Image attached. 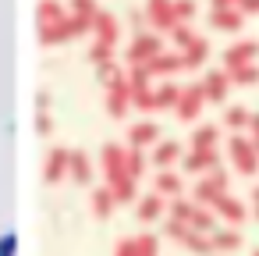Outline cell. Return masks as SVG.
<instances>
[{"label": "cell", "mask_w": 259, "mask_h": 256, "mask_svg": "<svg viewBox=\"0 0 259 256\" xmlns=\"http://www.w3.org/2000/svg\"><path fill=\"white\" fill-rule=\"evenodd\" d=\"M100 178H103V185L114 192V199H117V206H124V203H132L135 206V199H139V181L128 174V146L124 142H103L100 146Z\"/></svg>", "instance_id": "6da1fadb"}, {"label": "cell", "mask_w": 259, "mask_h": 256, "mask_svg": "<svg viewBox=\"0 0 259 256\" xmlns=\"http://www.w3.org/2000/svg\"><path fill=\"white\" fill-rule=\"evenodd\" d=\"M224 157H227L234 174H241V178H255L259 174V153L252 150L245 132H234V135L224 139Z\"/></svg>", "instance_id": "7a4b0ae2"}, {"label": "cell", "mask_w": 259, "mask_h": 256, "mask_svg": "<svg viewBox=\"0 0 259 256\" xmlns=\"http://www.w3.org/2000/svg\"><path fill=\"white\" fill-rule=\"evenodd\" d=\"M160 50H167V43H163V36H160V32H153V29L135 32V36H132V43L124 47V68H146Z\"/></svg>", "instance_id": "3957f363"}, {"label": "cell", "mask_w": 259, "mask_h": 256, "mask_svg": "<svg viewBox=\"0 0 259 256\" xmlns=\"http://www.w3.org/2000/svg\"><path fill=\"white\" fill-rule=\"evenodd\" d=\"M224 192H231V174H227L224 164H220V167H213V171H206V174L195 178V185H192V203L213 206V199L224 196Z\"/></svg>", "instance_id": "277c9868"}, {"label": "cell", "mask_w": 259, "mask_h": 256, "mask_svg": "<svg viewBox=\"0 0 259 256\" xmlns=\"http://www.w3.org/2000/svg\"><path fill=\"white\" fill-rule=\"evenodd\" d=\"M202 111H206V93H202V82H185L181 86V96L174 103V118L181 125H199L202 121Z\"/></svg>", "instance_id": "5b68a950"}, {"label": "cell", "mask_w": 259, "mask_h": 256, "mask_svg": "<svg viewBox=\"0 0 259 256\" xmlns=\"http://www.w3.org/2000/svg\"><path fill=\"white\" fill-rule=\"evenodd\" d=\"M103 111L114 121H124L132 111V89H128V75H117L114 82L103 86Z\"/></svg>", "instance_id": "8992f818"}, {"label": "cell", "mask_w": 259, "mask_h": 256, "mask_svg": "<svg viewBox=\"0 0 259 256\" xmlns=\"http://www.w3.org/2000/svg\"><path fill=\"white\" fill-rule=\"evenodd\" d=\"M220 164H224V146H213V150H185L178 171L199 178V174H206V171H213V167H220Z\"/></svg>", "instance_id": "52a82bcc"}, {"label": "cell", "mask_w": 259, "mask_h": 256, "mask_svg": "<svg viewBox=\"0 0 259 256\" xmlns=\"http://www.w3.org/2000/svg\"><path fill=\"white\" fill-rule=\"evenodd\" d=\"M255 61H259V40H234L220 54V68L224 71H238V68L255 64Z\"/></svg>", "instance_id": "ba28073f"}, {"label": "cell", "mask_w": 259, "mask_h": 256, "mask_svg": "<svg viewBox=\"0 0 259 256\" xmlns=\"http://www.w3.org/2000/svg\"><path fill=\"white\" fill-rule=\"evenodd\" d=\"M142 15H146V29H153V32H160V36H167V32L178 25V18H174V0H146V4H142Z\"/></svg>", "instance_id": "9c48e42d"}, {"label": "cell", "mask_w": 259, "mask_h": 256, "mask_svg": "<svg viewBox=\"0 0 259 256\" xmlns=\"http://www.w3.org/2000/svg\"><path fill=\"white\" fill-rule=\"evenodd\" d=\"M209 210H213V213H217V221H224L227 228H241V224L248 221V206H245V199H238L234 192L217 196Z\"/></svg>", "instance_id": "30bf717a"}, {"label": "cell", "mask_w": 259, "mask_h": 256, "mask_svg": "<svg viewBox=\"0 0 259 256\" xmlns=\"http://www.w3.org/2000/svg\"><path fill=\"white\" fill-rule=\"evenodd\" d=\"M202 93H206V103L209 107H224L227 103V93L234 89L231 86V75L224 71V68H209V71H202Z\"/></svg>", "instance_id": "8fae6325"}, {"label": "cell", "mask_w": 259, "mask_h": 256, "mask_svg": "<svg viewBox=\"0 0 259 256\" xmlns=\"http://www.w3.org/2000/svg\"><path fill=\"white\" fill-rule=\"evenodd\" d=\"M68 160H71V146L64 142H54L47 150V160H43V181L47 185H57L68 178Z\"/></svg>", "instance_id": "7c38bea8"}, {"label": "cell", "mask_w": 259, "mask_h": 256, "mask_svg": "<svg viewBox=\"0 0 259 256\" xmlns=\"http://www.w3.org/2000/svg\"><path fill=\"white\" fill-rule=\"evenodd\" d=\"M163 139V128L153 121V118H139V121H132L128 125V146H135V150H153L156 142Z\"/></svg>", "instance_id": "4fadbf2b"}, {"label": "cell", "mask_w": 259, "mask_h": 256, "mask_svg": "<svg viewBox=\"0 0 259 256\" xmlns=\"http://www.w3.org/2000/svg\"><path fill=\"white\" fill-rule=\"evenodd\" d=\"M213 146H224L220 121H199V125H192V132L185 139V150H213Z\"/></svg>", "instance_id": "5bb4252c"}, {"label": "cell", "mask_w": 259, "mask_h": 256, "mask_svg": "<svg viewBox=\"0 0 259 256\" xmlns=\"http://www.w3.org/2000/svg\"><path fill=\"white\" fill-rule=\"evenodd\" d=\"M206 25H209L213 32L238 36V32L245 29V15H241L238 8H209V15H206Z\"/></svg>", "instance_id": "9a60e30c"}, {"label": "cell", "mask_w": 259, "mask_h": 256, "mask_svg": "<svg viewBox=\"0 0 259 256\" xmlns=\"http://www.w3.org/2000/svg\"><path fill=\"white\" fill-rule=\"evenodd\" d=\"M121 29H124V25H121V18H117L114 11H107V8H100V15L93 18V32H89V36H93L96 43H107V47H117V43H121Z\"/></svg>", "instance_id": "2e32d148"}, {"label": "cell", "mask_w": 259, "mask_h": 256, "mask_svg": "<svg viewBox=\"0 0 259 256\" xmlns=\"http://www.w3.org/2000/svg\"><path fill=\"white\" fill-rule=\"evenodd\" d=\"M181 157H185V142H178V139H160V142L149 150V167H156V171L178 167Z\"/></svg>", "instance_id": "e0dca14e"}, {"label": "cell", "mask_w": 259, "mask_h": 256, "mask_svg": "<svg viewBox=\"0 0 259 256\" xmlns=\"http://www.w3.org/2000/svg\"><path fill=\"white\" fill-rule=\"evenodd\" d=\"M146 71H149V79H153V82L174 79V75H181V71H185V68H181V54H178V50H160V54L146 64Z\"/></svg>", "instance_id": "ac0fdd59"}, {"label": "cell", "mask_w": 259, "mask_h": 256, "mask_svg": "<svg viewBox=\"0 0 259 256\" xmlns=\"http://www.w3.org/2000/svg\"><path fill=\"white\" fill-rule=\"evenodd\" d=\"M135 217L142 221V224H156V221H163L167 217V199L160 196V192H146V196H139L135 199Z\"/></svg>", "instance_id": "d6986e66"}, {"label": "cell", "mask_w": 259, "mask_h": 256, "mask_svg": "<svg viewBox=\"0 0 259 256\" xmlns=\"http://www.w3.org/2000/svg\"><path fill=\"white\" fill-rule=\"evenodd\" d=\"M100 171H96V164H93V157L85 153V150H75L71 146V160H68V178L75 181V185H93V178H96Z\"/></svg>", "instance_id": "ffe728a7"}, {"label": "cell", "mask_w": 259, "mask_h": 256, "mask_svg": "<svg viewBox=\"0 0 259 256\" xmlns=\"http://www.w3.org/2000/svg\"><path fill=\"white\" fill-rule=\"evenodd\" d=\"M153 192H160L163 199L185 196V174H181L178 167H163V171H153Z\"/></svg>", "instance_id": "44dd1931"}, {"label": "cell", "mask_w": 259, "mask_h": 256, "mask_svg": "<svg viewBox=\"0 0 259 256\" xmlns=\"http://www.w3.org/2000/svg\"><path fill=\"white\" fill-rule=\"evenodd\" d=\"M178 54H181V68H185V71H199V68H206L213 47H209L206 36H195V40H192L185 50H178Z\"/></svg>", "instance_id": "7402d4cb"}, {"label": "cell", "mask_w": 259, "mask_h": 256, "mask_svg": "<svg viewBox=\"0 0 259 256\" xmlns=\"http://www.w3.org/2000/svg\"><path fill=\"white\" fill-rule=\"evenodd\" d=\"M209 238H213L217 256H234V252H241V245H245L241 231H238V228H224V224H217V228L209 231Z\"/></svg>", "instance_id": "603a6c76"}, {"label": "cell", "mask_w": 259, "mask_h": 256, "mask_svg": "<svg viewBox=\"0 0 259 256\" xmlns=\"http://www.w3.org/2000/svg\"><path fill=\"white\" fill-rule=\"evenodd\" d=\"M68 18V4L64 0H39L36 4V25L39 29H54Z\"/></svg>", "instance_id": "cb8c5ba5"}, {"label": "cell", "mask_w": 259, "mask_h": 256, "mask_svg": "<svg viewBox=\"0 0 259 256\" xmlns=\"http://www.w3.org/2000/svg\"><path fill=\"white\" fill-rule=\"evenodd\" d=\"M248 118H252V111H248V107H241V103H224L220 128H224L227 135H234V132H245V128H248Z\"/></svg>", "instance_id": "d4e9b609"}, {"label": "cell", "mask_w": 259, "mask_h": 256, "mask_svg": "<svg viewBox=\"0 0 259 256\" xmlns=\"http://www.w3.org/2000/svg\"><path fill=\"white\" fill-rule=\"evenodd\" d=\"M89 210H93V217H96V221H110V217H114V210H117L114 192H110L107 185H96V189H93V196H89Z\"/></svg>", "instance_id": "484cf974"}, {"label": "cell", "mask_w": 259, "mask_h": 256, "mask_svg": "<svg viewBox=\"0 0 259 256\" xmlns=\"http://www.w3.org/2000/svg\"><path fill=\"white\" fill-rule=\"evenodd\" d=\"M153 96H156V114H160V111H174V103H178V96H181V82L163 79V82L153 86Z\"/></svg>", "instance_id": "4316f807"}, {"label": "cell", "mask_w": 259, "mask_h": 256, "mask_svg": "<svg viewBox=\"0 0 259 256\" xmlns=\"http://www.w3.org/2000/svg\"><path fill=\"white\" fill-rule=\"evenodd\" d=\"M181 249H185L188 256H217L213 238H209L206 231H188V235H185V242H181Z\"/></svg>", "instance_id": "83f0119b"}, {"label": "cell", "mask_w": 259, "mask_h": 256, "mask_svg": "<svg viewBox=\"0 0 259 256\" xmlns=\"http://www.w3.org/2000/svg\"><path fill=\"white\" fill-rule=\"evenodd\" d=\"M217 224H220V221H217V213H213L209 206H199V203H195V210H192V217H188V228H192V231H206V235H209Z\"/></svg>", "instance_id": "f1b7e54d"}, {"label": "cell", "mask_w": 259, "mask_h": 256, "mask_svg": "<svg viewBox=\"0 0 259 256\" xmlns=\"http://www.w3.org/2000/svg\"><path fill=\"white\" fill-rule=\"evenodd\" d=\"M117 47H107V43H89V50H85V61L93 64V68H100V64H110V61H117V54H114Z\"/></svg>", "instance_id": "f546056e"}, {"label": "cell", "mask_w": 259, "mask_h": 256, "mask_svg": "<svg viewBox=\"0 0 259 256\" xmlns=\"http://www.w3.org/2000/svg\"><path fill=\"white\" fill-rule=\"evenodd\" d=\"M128 146V142H124ZM149 171V153L146 150H135V146H128V174L135 178V181H142V174Z\"/></svg>", "instance_id": "4dcf8cb0"}, {"label": "cell", "mask_w": 259, "mask_h": 256, "mask_svg": "<svg viewBox=\"0 0 259 256\" xmlns=\"http://www.w3.org/2000/svg\"><path fill=\"white\" fill-rule=\"evenodd\" d=\"M227 75H231V86H234V89H252V86H259V64H245V68L227 71Z\"/></svg>", "instance_id": "1f68e13d"}, {"label": "cell", "mask_w": 259, "mask_h": 256, "mask_svg": "<svg viewBox=\"0 0 259 256\" xmlns=\"http://www.w3.org/2000/svg\"><path fill=\"white\" fill-rule=\"evenodd\" d=\"M68 15H75V18L93 25V18L100 15V0H68Z\"/></svg>", "instance_id": "d6a6232c"}, {"label": "cell", "mask_w": 259, "mask_h": 256, "mask_svg": "<svg viewBox=\"0 0 259 256\" xmlns=\"http://www.w3.org/2000/svg\"><path fill=\"white\" fill-rule=\"evenodd\" d=\"M192 210H195L192 196H174V199H167V217H174V221H185V224H188Z\"/></svg>", "instance_id": "836d02e7"}, {"label": "cell", "mask_w": 259, "mask_h": 256, "mask_svg": "<svg viewBox=\"0 0 259 256\" xmlns=\"http://www.w3.org/2000/svg\"><path fill=\"white\" fill-rule=\"evenodd\" d=\"M199 32H195V25H174L170 32H167V40H170V50H185L192 40H195Z\"/></svg>", "instance_id": "e575fe53"}, {"label": "cell", "mask_w": 259, "mask_h": 256, "mask_svg": "<svg viewBox=\"0 0 259 256\" xmlns=\"http://www.w3.org/2000/svg\"><path fill=\"white\" fill-rule=\"evenodd\" d=\"M199 15V0H174V18L178 25H192Z\"/></svg>", "instance_id": "d590c367"}, {"label": "cell", "mask_w": 259, "mask_h": 256, "mask_svg": "<svg viewBox=\"0 0 259 256\" xmlns=\"http://www.w3.org/2000/svg\"><path fill=\"white\" fill-rule=\"evenodd\" d=\"M135 256H160V238L153 231L135 235Z\"/></svg>", "instance_id": "8d00e7d4"}, {"label": "cell", "mask_w": 259, "mask_h": 256, "mask_svg": "<svg viewBox=\"0 0 259 256\" xmlns=\"http://www.w3.org/2000/svg\"><path fill=\"white\" fill-rule=\"evenodd\" d=\"M192 228L185 224V221H174V217H163V238H170V242H185V235H188Z\"/></svg>", "instance_id": "74e56055"}, {"label": "cell", "mask_w": 259, "mask_h": 256, "mask_svg": "<svg viewBox=\"0 0 259 256\" xmlns=\"http://www.w3.org/2000/svg\"><path fill=\"white\" fill-rule=\"evenodd\" d=\"M93 71H96L100 86H107V82H114L117 75H124V64H121V61H110V64H100V68H93Z\"/></svg>", "instance_id": "f35d334b"}, {"label": "cell", "mask_w": 259, "mask_h": 256, "mask_svg": "<svg viewBox=\"0 0 259 256\" xmlns=\"http://www.w3.org/2000/svg\"><path fill=\"white\" fill-rule=\"evenodd\" d=\"M15 252H18V235L4 231V235H0V256H15Z\"/></svg>", "instance_id": "ab89813d"}, {"label": "cell", "mask_w": 259, "mask_h": 256, "mask_svg": "<svg viewBox=\"0 0 259 256\" xmlns=\"http://www.w3.org/2000/svg\"><path fill=\"white\" fill-rule=\"evenodd\" d=\"M114 256H135V235H124L114 242Z\"/></svg>", "instance_id": "60d3db41"}, {"label": "cell", "mask_w": 259, "mask_h": 256, "mask_svg": "<svg viewBox=\"0 0 259 256\" xmlns=\"http://www.w3.org/2000/svg\"><path fill=\"white\" fill-rule=\"evenodd\" d=\"M128 25H132V36H135V32H146V15H142V8H132V11H128Z\"/></svg>", "instance_id": "b9f144b4"}, {"label": "cell", "mask_w": 259, "mask_h": 256, "mask_svg": "<svg viewBox=\"0 0 259 256\" xmlns=\"http://www.w3.org/2000/svg\"><path fill=\"white\" fill-rule=\"evenodd\" d=\"M245 135H248V142H252V150L259 153V111L248 118V128H245Z\"/></svg>", "instance_id": "7bdbcfd3"}, {"label": "cell", "mask_w": 259, "mask_h": 256, "mask_svg": "<svg viewBox=\"0 0 259 256\" xmlns=\"http://www.w3.org/2000/svg\"><path fill=\"white\" fill-rule=\"evenodd\" d=\"M36 132H39L43 139H50V135H54V118H50V114H39V118H36Z\"/></svg>", "instance_id": "ee69618b"}, {"label": "cell", "mask_w": 259, "mask_h": 256, "mask_svg": "<svg viewBox=\"0 0 259 256\" xmlns=\"http://www.w3.org/2000/svg\"><path fill=\"white\" fill-rule=\"evenodd\" d=\"M248 217H255V224H259V185H252V192H248Z\"/></svg>", "instance_id": "f6af8a7d"}, {"label": "cell", "mask_w": 259, "mask_h": 256, "mask_svg": "<svg viewBox=\"0 0 259 256\" xmlns=\"http://www.w3.org/2000/svg\"><path fill=\"white\" fill-rule=\"evenodd\" d=\"M238 11H241L245 18H252V15H259V0H238Z\"/></svg>", "instance_id": "bcb514c9"}, {"label": "cell", "mask_w": 259, "mask_h": 256, "mask_svg": "<svg viewBox=\"0 0 259 256\" xmlns=\"http://www.w3.org/2000/svg\"><path fill=\"white\" fill-rule=\"evenodd\" d=\"M36 103H39V114H50V93H47V89L36 96Z\"/></svg>", "instance_id": "7dc6e473"}, {"label": "cell", "mask_w": 259, "mask_h": 256, "mask_svg": "<svg viewBox=\"0 0 259 256\" xmlns=\"http://www.w3.org/2000/svg\"><path fill=\"white\" fill-rule=\"evenodd\" d=\"M209 8H238V0H209Z\"/></svg>", "instance_id": "c3c4849f"}, {"label": "cell", "mask_w": 259, "mask_h": 256, "mask_svg": "<svg viewBox=\"0 0 259 256\" xmlns=\"http://www.w3.org/2000/svg\"><path fill=\"white\" fill-rule=\"evenodd\" d=\"M252 256H259V249H255V252H252Z\"/></svg>", "instance_id": "681fc988"}]
</instances>
